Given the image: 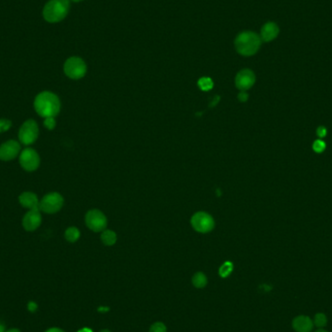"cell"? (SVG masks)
Returning a JSON list of instances; mask_svg holds the SVG:
<instances>
[{"mask_svg": "<svg viewBox=\"0 0 332 332\" xmlns=\"http://www.w3.org/2000/svg\"><path fill=\"white\" fill-rule=\"evenodd\" d=\"M85 224L90 230L100 232L106 228L107 219L99 210H90L85 215Z\"/></svg>", "mask_w": 332, "mask_h": 332, "instance_id": "obj_8", "label": "cell"}, {"mask_svg": "<svg viewBox=\"0 0 332 332\" xmlns=\"http://www.w3.org/2000/svg\"><path fill=\"white\" fill-rule=\"evenodd\" d=\"M100 332H111L110 331H107V330H104V331H101Z\"/></svg>", "mask_w": 332, "mask_h": 332, "instance_id": "obj_35", "label": "cell"}, {"mask_svg": "<svg viewBox=\"0 0 332 332\" xmlns=\"http://www.w3.org/2000/svg\"><path fill=\"white\" fill-rule=\"evenodd\" d=\"M80 235H81V233H80L79 229L75 226L68 227L65 230V233H64L65 239L70 243H75L76 241H78L79 238H80Z\"/></svg>", "mask_w": 332, "mask_h": 332, "instance_id": "obj_16", "label": "cell"}, {"mask_svg": "<svg viewBox=\"0 0 332 332\" xmlns=\"http://www.w3.org/2000/svg\"><path fill=\"white\" fill-rule=\"evenodd\" d=\"M36 309H37V304H36L35 302L31 301V302H29V303H28V310H29V311H31V312H34Z\"/></svg>", "mask_w": 332, "mask_h": 332, "instance_id": "obj_28", "label": "cell"}, {"mask_svg": "<svg viewBox=\"0 0 332 332\" xmlns=\"http://www.w3.org/2000/svg\"><path fill=\"white\" fill-rule=\"evenodd\" d=\"M279 32H280V28L278 25L274 22H268L261 28V30H260L261 41H273L274 39L277 38V36L279 35Z\"/></svg>", "mask_w": 332, "mask_h": 332, "instance_id": "obj_14", "label": "cell"}, {"mask_svg": "<svg viewBox=\"0 0 332 332\" xmlns=\"http://www.w3.org/2000/svg\"><path fill=\"white\" fill-rule=\"evenodd\" d=\"M315 332H329L328 331H326V330H324V329H319L318 331H316Z\"/></svg>", "mask_w": 332, "mask_h": 332, "instance_id": "obj_34", "label": "cell"}, {"mask_svg": "<svg viewBox=\"0 0 332 332\" xmlns=\"http://www.w3.org/2000/svg\"><path fill=\"white\" fill-rule=\"evenodd\" d=\"M233 271V263L230 261H225L219 270V274L221 278H226L228 277Z\"/></svg>", "mask_w": 332, "mask_h": 332, "instance_id": "obj_20", "label": "cell"}, {"mask_svg": "<svg viewBox=\"0 0 332 332\" xmlns=\"http://www.w3.org/2000/svg\"><path fill=\"white\" fill-rule=\"evenodd\" d=\"M150 332H167L166 325L163 323H155L151 329Z\"/></svg>", "mask_w": 332, "mask_h": 332, "instance_id": "obj_23", "label": "cell"}, {"mask_svg": "<svg viewBox=\"0 0 332 332\" xmlns=\"http://www.w3.org/2000/svg\"><path fill=\"white\" fill-rule=\"evenodd\" d=\"M42 217L40 210H29L23 218V227L25 230L32 232L41 225Z\"/></svg>", "mask_w": 332, "mask_h": 332, "instance_id": "obj_11", "label": "cell"}, {"mask_svg": "<svg viewBox=\"0 0 332 332\" xmlns=\"http://www.w3.org/2000/svg\"><path fill=\"white\" fill-rule=\"evenodd\" d=\"M108 310H109V308H103V307H100V308L98 309L99 312H107Z\"/></svg>", "mask_w": 332, "mask_h": 332, "instance_id": "obj_32", "label": "cell"}, {"mask_svg": "<svg viewBox=\"0 0 332 332\" xmlns=\"http://www.w3.org/2000/svg\"><path fill=\"white\" fill-rule=\"evenodd\" d=\"M34 109L36 113L44 119L58 115L60 111V100L56 94L52 91H42L34 99Z\"/></svg>", "mask_w": 332, "mask_h": 332, "instance_id": "obj_1", "label": "cell"}, {"mask_svg": "<svg viewBox=\"0 0 332 332\" xmlns=\"http://www.w3.org/2000/svg\"><path fill=\"white\" fill-rule=\"evenodd\" d=\"M292 329L296 332H311L314 329L313 320L305 315H299L292 320Z\"/></svg>", "mask_w": 332, "mask_h": 332, "instance_id": "obj_13", "label": "cell"}, {"mask_svg": "<svg viewBox=\"0 0 332 332\" xmlns=\"http://www.w3.org/2000/svg\"><path fill=\"white\" fill-rule=\"evenodd\" d=\"M198 85H199V87L202 89V90H210L212 87H213V85H214V83H213V81L210 79V78H208V77H203V78H201V79H199V81H198Z\"/></svg>", "mask_w": 332, "mask_h": 332, "instance_id": "obj_21", "label": "cell"}, {"mask_svg": "<svg viewBox=\"0 0 332 332\" xmlns=\"http://www.w3.org/2000/svg\"><path fill=\"white\" fill-rule=\"evenodd\" d=\"M314 327L318 329H324L328 325V317L324 313H317L313 319Z\"/></svg>", "mask_w": 332, "mask_h": 332, "instance_id": "obj_19", "label": "cell"}, {"mask_svg": "<svg viewBox=\"0 0 332 332\" xmlns=\"http://www.w3.org/2000/svg\"><path fill=\"white\" fill-rule=\"evenodd\" d=\"M12 126V122L7 119H0V133L9 130Z\"/></svg>", "mask_w": 332, "mask_h": 332, "instance_id": "obj_24", "label": "cell"}, {"mask_svg": "<svg viewBox=\"0 0 332 332\" xmlns=\"http://www.w3.org/2000/svg\"><path fill=\"white\" fill-rule=\"evenodd\" d=\"M21 154V145L15 140H8L0 145V161L10 162Z\"/></svg>", "mask_w": 332, "mask_h": 332, "instance_id": "obj_10", "label": "cell"}, {"mask_svg": "<svg viewBox=\"0 0 332 332\" xmlns=\"http://www.w3.org/2000/svg\"><path fill=\"white\" fill-rule=\"evenodd\" d=\"M19 202L24 208L29 209V210H39V203L38 197L35 194L30 192H25L20 194L19 196Z\"/></svg>", "mask_w": 332, "mask_h": 332, "instance_id": "obj_15", "label": "cell"}, {"mask_svg": "<svg viewBox=\"0 0 332 332\" xmlns=\"http://www.w3.org/2000/svg\"><path fill=\"white\" fill-rule=\"evenodd\" d=\"M64 200L61 194L58 193H51L46 194L39 203V210L46 214H55L62 206Z\"/></svg>", "mask_w": 332, "mask_h": 332, "instance_id": "obj_6", "label": "cell"}, {"mask_svg": "<svg viewBox=\"0 0 332 332\" xmlns=\"http://www.w3.org/2000/svg\"><path fill=\"white\" fill-rule=\"evenodd\" d=\"M192 225L194 230L200 233H207L213 230L215 221L213 218L205 212H198L192 218Z\"/></svg>", "mask_w": 332, "mask_h": 332, "instance_id": "obj_9", "label": "cell"}, {"mask_svg": "<svg viewBox=\"0 0 332 332\" xmlns=\"http://www.w3.org/2000/svg\"><path fill=\"white\" fill-rule=\"evenodd\" d=\"M20 165L28 172H33L40 166V156L38 153L31 149L27 148L20 154Z\"/></svg>", "mask_w": 332, "mask_h": 332, "instance_id": "obj_7", "label": "cell"}, {"mask_svg": "<svg viewBox=\"0 0 332 332\" xmlns=\"http://www.w3.org/2000/svg\"><path fill=\"white\" fill-rule=\"evenodd\" d=\"M234 45L236 51L244 55L250 56L257 53L261 45V38L258 34L252 31H244L237 35Z\"/></svg>", "mask_w": 332, "mask_h": 332, "instance_id": "obj_2", "label": "cell"}, {"mask_svg": "<svg viewBox=\"0 0 332 332\" xmlns=\"http://www.w3.org/2000/svg\"><path fill=\"white\" fill-rule=\"evenodd\" d=\"M327 133H328V130H327V128L324 127V126H320V127L317 129V134H318L321 138L326 137V136H327Z\"/></svg>", "mask_w": 332, "mask_h": 332, "instance_id": "obj_26", "label": "cell"}, {"mask_svg": "<svg viewBox=\"0 0 332 332\" xmlns=\"http://www.w3.org/2000/svg\"><path fill=\"white\" fill-rule=\"evenodd\" d=\"M39 136V127L34 120H28L19 130L20 142L26 146L33 144Z\"/></svg>", "mask_w": 332, "mask_h": 332, "instance_id": "obj_5", "label": "cell"}, {"mask_svg": "<svg viewBox=\"0 0 332 332\" xmlns=\"http://www.w3.org/2000/svg\"><path fill=\"white\" fill-rule=\"evenodd\" d=\"M64 332L62 330H60V329H57V328H53V329H50V330H48L47 332Z\"/></svg>", "mask_w": 332, "mask_h": 332, "instance_id": "obj_29", "label": "cell"}, {"mask_svg": "<svg viewBox=\"0 0 332 332\" xmlns=\"http://www.w3.org/2000/svg\"><path fill=\"white\" fill-rule=\"evenodd\" d=\"M44 125H45V127H47L49 130L55 129V125H56L55 118H53V117L46 118V119L44 120Z\"/></svg>", "mask_w": 332, "mask_h": 332, "instance_id": "obj_25", "label": "cell"}, {"mask_svg": "<svg viewBox=\"0 0 332 332\" xmlns=\"http://www.w3.org/2000/svg\"><path fill=\"white\" fill-rule=\"evenodd\" d=\"M72 1H74V2H80V1H83V0H72Z\"/></svg>", "mask_w": 332, "mask_h": 332, "instance_id": "obj_36", "label": "cell"}, {"mask_svg": "<svg viewBox=\"0 0 332 332\" xmlns=\"http://www.w3.org/2000/svg\"><path fill=\"white\" fill-rule=\"evenodd\" d=\"M101 240L106 246H113L117 242V235L112 230H103Z\"/></svg>", "mask_w": 332, "mask_h": 332, "instance_id": "obj_17", "label": "cell"}, {"mask_svg": "<svg viewBox=\"0 0 332 332\" xmlns=\"http://www.w3.org/2000/svg\"><path fill=\"white\" fill-rule=\"evenodd\" d=\"M255 82V76L253 72L249 69L241 70L235 78V84L240 90H247L250 88Z\"/></svg>", "mask_w": 332, "mask_h": 332, "instance_id": "obj_12", "label": "cell"}, {"mask_svg": "<svg viewBox=\"0 0 332 332\" xmlns=\"http://www.w3.org/2000/svg\"><path fill=\"white\" fill-rule=\"evenodd\" d=\"M69 0H50L43 9V17L49 23H58L68 14Z\"/></svg>", "mask_w": 332, "mask_h": 332, "instance_id": "obj_3", "label": "cell"}, {"mask_svg": "<svg viewBox=\"0 0 332 332\" xmlns=\"http://www.w3.org/2000/svg\"><path fill=\"white\" fill-rule=\"evenodd\" d=\"M248 98H249V95H248V93L246 92V91H241L239 94H238V99L241 101V102H246L247 100H248Z\"/></svg>", "mask_w": 332, "mask_h": 332, "instance_id": "obj_27", "label": "cell"}, {"mask_svg": "<svg viewBox=\"0 0 332 332\" xmlns=\"http://www.w3.org/2000/svg\"><path fill=\"white\" fill-rule=\"evenodd\" d=\"M326 143L323 140H316L313 144V150L316 153H323L326 149Z\"/></svg>", "mask_w": 332, "mask_h": 332, "instance_id": "obj_22", "label": "cell"}, {"mask_svg": "<svg viewBox=\"0 0 332 332\" xmlns=\"http://www.w3.org/2000/svg\"><path fill=\"white\" fill-rule=\"evenodd\" d=\"M78 332H92V331L90 329H87V328H84V329H82L80 330Z\"/></svg>", "mask_w": 332, "mask_h": 332, "instance_id": "obj_31", "label": "cell"}, {"mask_svg": "<svg viewBox=\"0 0 332 332\" xmlns=\"http://www.w3.org/2000/svg\"><path fill=\"white\" fill-rule=\"evenodd\" d=\"M193 284L197 289H203L207 285V277L202 272H197L193 277Z\"/></svg>", "mask_w": 332, "mask_h": 332, "instance_id": "obj_18", "label": "cell"}, {"mask_svg": "<svg viewBox=\"0 0 332 332\" xmlns=\"http://www.w3.org/2000/svg\"><path fill=\"white\" fill-rule=\"evenodd\" d=\"M6 332V328H5V325L4 324H2L1 322H0V332Z\"/></svg>", "mask_w": 332, "mask_h": 332, "instance_id": "obj_30", "label": "cell"}, {"mask_svg": "<svg viewBox=\"0 0 332 332\" xmlns=\"http://www.w3.org/2000/svg\"><path fill=\"white\" fill-rule=\"evenodd\" d=\"M63 70L65 75L70 79L79 80L85 75L86 65L81 57L72 56L65 61Z\"/></svg>", "mask_w": 332, "mask_h": 332, "instance_id": "obj_4", "label": "cell"}, {"mask_svg": "<svg viewBox=\"0 0 332 332\" xmlns=\"http://www.w3.org/2000/svg\"><path fill=\"white\" fill-rule=\"evenodd\" d=\"M5 332H22L20 330L18 329H12V330H9V331H6Z\"/></svg>", "mask_w": 332, "mask_h": 332, "instance_id": "obj_33", "label": "cell"}]
</instances>
